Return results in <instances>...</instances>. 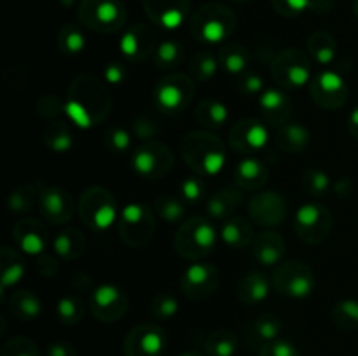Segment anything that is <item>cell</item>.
I'll list each match as a JSON object with an SVG mask.
<instances>
[{"mask_svg": "<svg viewBox=\"0 0 358 356\" xmlns=\"http://www.w3.org/2000/svg\"><path fill=\"white\" fill-rule=\"evenodd\" d=\"M110 108V93L98 77L84 73L70 82L69 96L65 101V115L77 128H94L107 119Z\"/></svg>", "mask_w": 358, "mask_h": 356, "instance_id": "6da1fadb", "label": "cell"}, {"mask_svg": "<svg viewBox=\"0 0 358 356\" xmlns=\"http://www.w3.org/2000/svg\"><path fill=\"white\" fill-rule=\"evenodd\" d=\"M180 156L196 175L217 177L226 164V147L210 129H199L182 138Z\"/></svg>", "mask_w": 358, "mask_h": 356, "instance_id": "7a4b0ae2", "label": "cell"}, {"mask_svg": "<svg viewBox=\"0 0 358 356\" xmlns=\"http://www.w3.org/2000/svg\"><path fill=\"white\" fill-rule=\"evenodd\" d=\"M236 14L220 2L199 6L189 17V34L203 44H220L236 30Z\"/></svg>", "mask_w": 358, "mask_h": 356, "instance_id": "3957f363", "label": "cell"}, {"mask_svg": "<svg viewBox=\"0 0 358 356\" xmlns=\"http://www.w3.org/2000/svg\"><path fill=\"white\" fill-rule=\"evenodd\" d=\"M217 237L219 234L210 220L205 216H192L180 223L173 237V244L182 258L199 262L215 250Z\"/></svg>", "mask_w": 358, "mask_h": 356, "instance_id": "277c9868", "label": "cell"}, {"mask_svg": "<svg viewBox=\"0 0 358 356\" xmlns=\"http://www.w3.org/2000/svg\"><path fill=\"white\" fill-rule=\"evenodd\" d=\"M77 212L87 229L93 232H105L117 220V201L110 191L93 185L83 191L77 202Z\"/></svg>", "mask_w": 358, "mask_h": 356, "instance_id": "5b68a950", "label": "cell"}, {"mask_svg": "<svg viewBox=\"0 0 358 356\" xmlns=\"http://www.w3.org/2000/svg\"><path fill=\"white\" fill-rule=\"evenodd\" d=\"M77 17L87 30L114 34L124 28L128 10L121 0H80Z\"/></svg>", "mask_w": 358, "mask_h": 356, "instance_id": "8992f818", "label": "cell"}, {"mask_svg": "<svg viewBox=\"0 0 358 356\" xmlns=\"http://www.w3.org/2000/svg\"><path fill=\"white\" fill-rule=\"evenodd\" d=\"M196 93L194 79L185 73H168L154 86V107L166 115H175L191 105Z\"/></svg>", "mask_w": 358, "mask_h": 356, "instance_id": "52a82bcc", "label": "cell"}, {"mask_svg": "<svg viewBox=\"0 0 358 356\" xmlns=\"http://www.w3.org/2000/svg\"><path fill=\"white\" fill-rule=\"evenodd\" d=\"M119 236L129 248H142L149 244L156 232L154 212L145 202H129L119 213Z\"/></svg>", "mask_w": 358, "mask_h": 356, "instance_id": "ba28073f", "label": "cell"}, {"mask_svg": "<svg viewBox=\"0 0 358 356\" xmlns=\"http://www.w3.org/2000/svg\"><path fill=\"white\" fill-rule=\"evenodd\" d=\"M271 285L282 295L290 299H306L315 290L313 269L303 260H287L275 267Z\"/></svg>", "mask_w": 358, "mask_h": 356, "instance_id": "9c48e42d", "label": "cell"}, {"mask_svg": "<svg viewBox=\"0 0 358 356\" xmlns=\"http://www.w3.org/2000/svg\"><path fill=\"white\" fill-rule=\"evenodd\" d=\"M271 75L283 89H297L311 82L310 54L297 47L283 49L271 63Z\"/></svg>", "mask_w": 358, "mask_h": 356, "instance_id": "30bf717a", "label": "cell"}, {"mask_svg": "<svg viewBox=\"0 0 358 356\" xmlns=\"http://www.w3.org/2000/svg\"><path fill=\"white\" fill-rule=\"evenodd\" d=\"M173 152L168 145L149 140L142 143L131 156V168L138 177L145 180H159L173 168Z\"/></svg>", "mask_w": 358, "mask_h": 356, "instance_id": "8fae6325", "label": "cell"}, {"mask_svg": "<svg viewBox=\"0 0 358 356\" xmlns=\"http://www.w3.org/2000/svg\"><path fill=\"white\" fill-rule=\"evenodd\" d=\"M294 230H296L297 237H299L303 243L311 244V246H318V244L327 241V237L331 236V212H329L325 206L317 205V202L303 205L296 213Z\"/></svg>", "mask_w": 358, "mask_h": 356, "instance_id": "7c38bea8", "label": "cell"}, {"mask_svg": "<svg viewBox=\"0 0 358 356\" xmlns=\"http://www.w3.org/2000/svg\"><path fill=\"white\" fill-rule=\"evenodd\" d=\"M129 309V297L121 286L105 285L96 286L90 297V311L94 320L101 323H115L122 320Z\"/></svg>", "mask_w": 358, "mask_h": 356, "instance_id": "4fadbf2b", "label": "cell"}, {"mask_svg": "<svg viewBox=\"0 0 358 356\" xmlns=\"http://www.w3.org/2000/svg\"><path fill=\"white\" fill-rule=\"evenodd\" d=\"M168 335L159 325L142 323L128 332L122 344L124 356H163Z\"/></svg>", "mask_w": 358, "mask_h": 356, "instance_id": "5bb4252c", "label": "cell"}, {"mask_svg": "<svg viewBox=\"0 0 358 356\" xmlns=\"http://www.w3.org/2000/svg\"><path fill=\"white\" fill-rule=\"evenodd\" d=\"M220 285V272L215 265L194 262L180 278L182 293L189 300H206L217 292Z\"/></svg>", "mask_w": 358, "mask_h": 356, "instance_id": "9a60e30c", "label": "cell"}, {"mask_svg": "<svg viewBox=\"0 0 358 356\" xmlns=\"http://www.w3.org/2000/svg\"><path fill=\"white\" fill-rule=\"evenodd\" d=\"M311 100L324 110H338L348 100V86L334 70H324L310 82Z\"/></svg>", "mask_w": 358, "mask_h": 356, "instance_id": "2e32d148", "label": "cell"}, {"mask_svg": "<svg viewBox=\"0 0 358 356\" xmlns=\"http://www.w3.org/2000/svg\"><path fill=\"white\" fill-rule=\"evenodd\" d=\"M289 206L285 198L276 191H261L252 195L248 202V215L252 222L261 227H278L285 222Z\"/></svg>", "mask_w": 358, "mask_h": 356, "instance_id": "e0dca14e", "label": "cell"}, {"mask_svg": "<svg viewBox=\"0 0 358 356\" xmlns=\"http://www.w3.org/2000/svg\"><path fill=\"white\" fill-rule=\"evenodd\" d=\"M229 145L238 154L261 152L269 142V131L261 119L245 117L234 122L229 129Z\"/></svg>", "mask_w": 358, "mask_h": 356, "instance_id": "ac0fdd59", "label": "cell"}, {"mask_svg": "<svg viewBox=\"0 0 358 356\" xmlns=\"http://www.w3.org/2000/svg\"><path fill=\"white\" fill-rule=\"evenodd\" d=\"M156 47V31H154V28L147 23H136L131 24L129 28H126L121 40H119V51H121L122 56L131 63L143 61V59L154 56Z\"/></svg>", "mask_w": 358, "mask_h": 356, "instance_id": "d6986e66", "label": "cell"}, {"mask_svg": "<svg viewBox=\"0 0 358 356\" xmlns=\"http://www.w3.org/2000/svg\"><path fill=\"white\" fill-rule=\"evenodd\" d=\"M149 20L164 30H177L189 17L191 0H142Z\"/></svg>", "mask_w": 358, "mask_h": 356, "instance_id": "ffe728a7", "label": "cell"}, {"mask_svg": "<svg viewBox=\"0 0 358 356\" xmlns=\"http://www.w3.org/2000/svg\"><path fill=\"white\" fill-rule=\"evenodd\" d=\"M38 208L42 218L51 225H65L73 215L72 195L62 187L44 185L38 195Z\"/></svg>", "mask_w": 358, "mask_h": 356, "instance_id": "44dd1931", "label": "cell"}, {"mask_svg": "<svg viewBox=\"0 0 358 356\" xmlns=\"http://www.w3.org/2000/svg\"><path fill=\"white\" fill-rule=\"evenodd\" d=\"M13 239L23 253L38 257L48 244V227L37 218L17 220L13 229Z\"/></svg>", "mask_w": 358, "mask_h": 356, "instance_id": "7402d4cb", "label": "cell"}, {"mask_svg": "<svg viewBox=\"0 0 358 356\" xmlns=\"http://www.w3.org/2000/svg\"><path fill=\"white\" fill-rule=\"evenodd\" d=\"M259 108H261L262 121L280 128L289 122L294 105L289 94L283 93L282 89H266L259 96Z\"/></svg>", "mask_w": 358, "mask_h": 356, "instance_id": "603a6c76", "label": "cell"}, {"mask_svg": "<svg viewBox=\"0 0 358 356\" xmlns=\"http://www.w3.org/2000/svg\"><path fill=\"white\" fill-rule=\"evenodd\" d=\"M285 255V239L276 230H264L257 234L252 243V257L266 267L278 265Z\"/></svg>", "mask_w": 358, "mask_h": 356, "instance_id": "cb8c5ba5", "label": "cell"}, {"mask_svg": "<svg viewBox=\"0 0 358 356\" xmlns=\"http://www.w3.org/2000/svg\"><path fill=\"white\" fill-rule=\"evenodd\" d=\"M268 166L255 157H247L234 168V181L241 191L257 192L268 184Z\"/></svg>", "mask_w": 358, "mask_h": 356, "instance_id": "d4e9b609", "label": "cell"}, {"mask_svg": "<svg viewBox=\"0 0 358 356\" xmlns=\"http://www.w3.org/2000/svg\"><path fill=\"white\" fill-rule=\"evenodd\" d=\"M220 241L231 250H243L254 243V225L245 216H231L220 225Z\"/></svg>", "mask_w": 358, "mask_h": 356, "instance_id": "484cf974", "label": "cell"}, {"mask_svg": "<svg viewBox=\"0 0 358 356\" xmlns=\"http://www.w3.org/2000/svg\"><path fill=\"white\" fill-rule=\"evenodd\" d=\"M269 290H271V285H269L268 278L262 272L250 271L241 276L238 281L236 297L245 306H257L268 299Z\"/></svg>", "mask_w": 358, "mask_h": 356, "instance_id": "4316f807", "label": "cell"}, {"mask_svg": "<svg viewBox=\"0 0 358 356\" xmlns=\"http://www.w3.org/2000/svg\"><path fill=\"white\" fill-rule=\"evenodd\" d=\"M311 143V133L306 126L299 122H285L280 126L275 135V145L282 152L299 154L306 150Z\"/></svg>", "mask_w": 358, "mask_h": 356, "instance_id": "83f0119b", "label": "cell"}, {"mask_svg": "<svg viewBox=\"0 0 358 356\" xmlns=\"http://www.w3.org/2000/svg\"><path fill=\"white\" fill-rule=\"evenodd\" d=\"M240 191V187L227 185V187H222L213 192L208 198V202H206V213H208L210 218L222 220V222L231 218L236 206L241 202Z\"/></svg>", "mask_w": 358, "mask_h": 356, "instance_id": "f1b7e54d", "label": "cell"}, {"mask_svg": "<svg viewBox=\"0 0 358 356\" xmlns=\"http://www.w3.org/2000/svg\"><path fill=\"white\" fill-rule=\"evenodd\" d=\"M306 52L318 65H331L338 54V40L325 30L313 31L306 40Z\"/></svg>", "mask_w": 358, "mask_h": 356, "instance_id": "f546056e", "label": "cell"}, {"mask_svg": "<svg viewBox=\"0 0 358 356\" xmlns=\"http://www.w3.org/2000/svg\"><path fill=\"white\" fill-rule=\"evenodd\" d=\"M9 311L16 320L34 321L42 314V300L31 290H14L9 297Z\"/></svg>", "mask_w": 358, "mask_h": 356, "instance_id": "4dcf8cb0", "label": "cell"}, {"mask_svg": "<svg viewBox=\"0 0 358 356\" xmlns=\"http://www.w3.org/2000/svg\"><path fill=\"white\" fill-rule=\"evenodd\" d=\"M52 248L62 260H77L86 251V237L77 227H69L55 237Z\"/></svg>", "mask_w": 358, "mask_h": 356, "instance_id": "1f68e13d", "label": "cell"}, {"mask_svg": "<svg viewBox=\"0 0 358 356\" xmlns=\"http://www.w3.org/2000/svg\"><path fill=\"white\" fill-rule=\"evenodd\" d=\"M0 267H2V288H13L23 279L27 272V264L21 253L14 248L3 246L0 251Z\"/></svg>", "mask_w": 358, "mask_h": 356, "instance_id": "d6a6232c", "label": "cell"}, {"mask_svg": "<svg viewBox=\"0 0 358 356\" xmlns=\"http://www.w3.org/2000/svg\"><path fill=\"white\" fill-rule=\"evenodd\" d=\"M203 348L210 356H234L240 348V339L229 328H217L206 335Z\"/></svg>", "mask_w": 358, "mask_h": 356, "instance_id": "836d02e7", "label": "cell"}, {"mask_svg": "<svg viewBox=\"0 0 358 356\" xmlns=\"http://www.w3.org/2000/svg\"><path fill=\"white\" fill-rule=\"evenodd\" d=\"M194 117L203 128L217 129L227 121L229 110H227V105L222 103V101L215 100V98H205V100L196 105Z\"/></svg>", "mask_w": 358, "mask_h": 356, "instance_id": "e575fe53", "label": "cell"}, {"mask_svg": "<svg viewBox=\"0 0 358 356\" xmlns=\"http://www.w3.org/2000/svg\"><path fill=\"white\" fill-rule=\"evenodd\" d=\"M42 140L49 150L58 154L69 152L73 147V133L63 119L48 122L44 131H42Z\"/></svg>", "mask_w": 358, "mask_h": 356, "instance_id": "d590c367", "label": "cell"}, {"mask_svg": "<svg viewBox=\"0 0 358 356\" xmlns=\"http://www.w3.org/2000/svg\"><path fill=\"white\" fill-rule=\"evenodd\" d=\"M219 63L227 73L231 75H241L247 72L248 63H250V54L245 45L238 44V42H227L220 47L219 51Z\"/></svg>", "mask_w": 358, "mask_h": 356, "instance_id": "8d00e7d4", "label": "cell"}, {"mask_svg": "<svg viewBox=\"0 0 358 356\" xmlns=\"http://www.w3.org/2000/svg\"><path fill=\"white\" fill-rule=\"evenodd\" d=\"M42 187H44V185H42L41 181L34 180L14 188L9 194V198H7L9 212L16 213V215H24V213H28L30 209H34L35 202H38V195H41Z\"/></svg>", "mask_w": 358, "mask_h": 356, "instance_id": "74e56055", "label": "cell"}, {"mask_svg": "<svg viewBox=\"0 0 358 356\" xmlns=\"http://www.w3.org/2000/svg\"><path fill=\"white\" fill-rule=\"evenodd\" d=\"M283 330V323L276 314L266 313L261 314L259 318H255L252 321V325L248 327V337L250 341L259 342V344H266V342H271L280 339V334Z\"/></svg>", "mask_w": 358, "mask_h": 356, "instance_id": "f35d334b", "label": "cell"}, {"mask_svg": "<svg viewBox=\"0 0 358 356\" xmlns=\"http://www.w3.org/2000/svg\"><path fill=\"white\" fill-rule=\"evenodd\" d=\"M56 45H58L59 52L65 56L80 54L86 49V37H84L83 28L72 23L63 24L56 37Z\"/></svg>", "mask_w": 358, "mask_h": 356, "instance_id": "ab89813d", "label": "cell"}, {"mask_svg": "<svg viewBox=\"0 0 358 356\" xmlns=\"http://www.w3.org/2000/svg\"><path fill=\"white\" fill-rule=\"evenodd\" d=\"M154 209H156L159 218H163L164 222L177 223L184 220L187 205H185V201L180 195L161 194L157 195L156 201H154Z\"/></svg>", "mask_w": 358, "mask_h": 356, "instance_id": "60d3db41", "label": "cell"}, {"mask_svg": "<svg viewBox=\"0 0 358 356\" xmlns=\"http://www.w3.org/2000/svg\"><path fill=\"white\" fill-rule=\"evenodd\" d=\"M152 59L157 70L177 68L184 61V47L177 40H163L157 44Z\"/></svg>", "mask_w": 358, "mask_h": 356, "instance_id": "b9f144b4", "label": "cell"}, {"mask_svg": "<svg viewBox=\"0 0 358 356\" xmlns=\"http://www.w3.org/2000/svg\"><path fill=\"white\" fill-rule=\"evenodd\" d=\"M84 314H86V304L76 295L62 297L56 304V316L63 325H69V327L80 323L84 320Z\"/></svg>", "mask_w": 358, "mask_h": 356, "instance_id": "7bdbcfd3", "label": "cell"}, {"mask_svg": "<svg viewBox=\"0 0 358 356\" xmlns=\"http://www.w3.org/2000/svg\"><path fill=\"white\" fill-rule=\"evenodd\" d=\"M331 318L336 327L341 328V330H358V300H339L332 307Z\"/></svg>", "mask_w": 358, "mask_h": 356, "instance_id": "ee69618b", "label": "cell"}, {"mask_svg": "<svg viewBox=\"0 0 358 356\" xmlns=\"http://www.w3.org/2000/svg\"><path fill=\"white\" fill-rule=\"evenodd\" d=\"M219 65V58H215L212 52L199 51L192 56L189 70H191V77L194 80H198V82H208L210 79L215 77Z\"/></svg>", "mask_w": 358, "mask_h": 356, "instance_id": "f6af8a7d", "label": "cell"}, {"mask_svg": "<svg viewBox=\"0 0 358 356\" xmlns=\"http://www.w3.org/2000/svg\"><path fill=\"white\" fill-rule=\"evenodd\" d=\"M180 311V304H178V299L170 292H157L154 295L152 304H150V313L156 320L166 321L175 318Z\"/></svg>", "mask_w": 358, "mask_h": 356, "instance_id": "bcb514c9", "label": "cell"}, {"mask_svg": "<svg viewBox=\"0 0 358 356\" xmlns=\"http://www.w3.org/2000/svg\"><path fill=\"white\" fill-rule=\"evenodd\" d=\"M301 184L308 194L320 198V195L327 194L329 188H331V178L325 171L318 170V168H310V170L304 171Z\"/></svg>", "mask_w": 358, "mask_h": 356, "instance_id": "7dc6e473", "label": "cell"}, {"mask_svg": "<svg viewBox=\"0 0 358 356\" xmlns=\"http://www.w3.org/2000/svg\"><path fill=\"white\" fill-rule=\"evenodd\" d=\"M206 194V184L201 175H189L180 181V198L185 205H198Z\"/></svg>", "mask_w": 358, "mask_h": 356, "instance_id": "c3c4849f", "label": "cell"}, {"mask_svg": "<svg viewBox=\"0 0 358 356\" xmlns=\"http://www.w3.org/2000/svg\"><path fill=\"white\" fill-rule=\"evenodd\" d=\"M103 143L105 149L110 150L114 154H124L128 152L129 147H131V135H129L128 129L119 128H108L103 135Z\"/></svg>", "mask_w": 358, "mask_h": 356, "instance_id": "681fc988", "label": "cell"}, {"mask_svg": "<svg viewBox=\"0 0 358 356\" xmlns=\"http://www.w3.org/2000/svg\"><path fill=\"white\" fill-rule=\"evenodd\" d=\"M0 356H41V351L31 339L13 337L3 342Z\"/></svg>", "mask_w": 358, "mask_h": 356, "instance_id": "f907efd6", "label": "cell"}, {"mask_svg": "<svg viewBox=\"0 0 358 356\" xmlns=\"http://www.w3.org/2000/svg\"><path fill=\"white\" fill-rule=\"evenodd\" d=\"M37 112L48 122L56 121V119H62V114H65V101H62L55 94H45L38 98Z\"/></svg>", "mask_w": 358, "mask_h": 356, "instance_id": "816d5d0a", "label": "cell"}, {"mask_svg": "<svg viewBox=\"0 0 358 356\" xmlns=\"http://www.w3.org/2000/svg\"><path fill=\"white\" fill-rule=\"evenodd\" d=\"M271 6L280 16L297 17L313 9V0H271Z\"/></svg>", "mask_w": 358, "mask_h": 356, "instance_id": "f5cc1de1", "label": "cell"}, {"mask_svg": "<svg viewBox=\"0 0 358 356\" xmlns=\"http://www.w3.org/2000/svg\"><path fill=\"white\" fill-rule=\"evenodd\" d=\"M236 86L238 89H240V93L245 94V96H255V94L261 96V94L266 91L264 80H262V77L255 72L241 73V75L238 77Z\"/></svg>", "mask_w": 358, "mask_h": 356, "instance_id": "db71d44e", "label": "cell"}, {"mask_svg": "<svg viewBox=\"0 0 358 356\" xmlns=\"http://www.w3.org/2000/svg\"><path fill=\"white\" fill-rule=\"evenodd\" d=\"M259 356H299L296 346L285 339H276V341L266 342L259 349Z\"/></svg>", "mask_w": 358, "mask_h": 356, "instance_id": "11a10c76", "label": "cell"}, {"mask_svg": "<svg viewBox=\"0 0 358 356\" xmlns=\"http://www.w3.org/2000/svg\"><path fill=\"white\" fill-rule=\"evenodd\" d=\"M159 131V126L149 115L142 114L135 119L133 122V135L138 140H143V142H149V140H154V136Z\"/></svg>", "mask_w": 358, "mask_h": 356, "instance_id": "9f6ffc18", "label": "cell"}, {"mask_svg": "<svg viewBox=\"0 0 358 356\" xmlns=\"http://www.w3.org/2000/svg\"><path fill=\"white\" fill-rule=\"evenodd\" d=\"M128 75V68H126L124 63L121 61H112L105 66L103 70V79L107 80L108 84H121L122 80Z\"/></svg>", "mask_w": 358, "mask_h": 356, "instance_id": "6f0895ef", "label": "cell"}, {"mask_svg": "<svg viewBox=\"0 0 358 356\" xmlns=\"http://www.w3.org/2000/svg\"><path fill=\"white\" fill-rule=\"evenodd\" d=\"M35 269L41 276L44 278H52L58 272V258L52 257V255H38L37 262H35Z\"/></svg>", "mask_w": 358, "mask_h": 356, "instance_id": "680465c9", "label": "cell"}, {"mask_svg": "<svg viewBox=\"0 0 358 356\" xmlns=\"http://www.w3.org/2000/svg\"><path fill=\"white\" fill-rule=\"evenodd\" d=\"M45 356H77V349L69 341H55L45 348Z\"/></svg>", "mask_w": 358, "mask_h": 356, "instance_id": "91938a15", "label": "cell"}, {"mask_svg": "<svg viewBox=\"0 0 358 356\" xmlns=\"http://www.w3.org/2000/svg\"><path fill=\"white\" fill-rule=\"evenodd\" d=\"M348 131L358 142V107L353 108L348 115Z\"/></svg>", "mask_w": 358, "mask_h": 356, "instance_id": "94428289", "label": "cell"}, {"mask_svg": "<svg viewBox=\"0 0 358 356\" xmlns=\"http://www.w3.org/2000/svg\"><path fill=\"white\" fill-rule=\"evenodd\" d=\"M334 191L338 192V195H341V198H343V195H348L350 191H352V180H350L348 177L341 178V180L336 184Z\"/></svg>", "mask_w": 358, "mask_h": 356, "instance_id": "6125c7cd", "label": "cell"}, {"mask_svg": "<svg viewBox=\"0 0 358 356\" xmlns=\"http://www.w3.org/2000/svg\"><path fill=\"white\" fill-rule=\"evenodd\" d=\"M178 356H203L201 353H198V351H185V353H182V355H178Z\"/></svg>", "mask_w": 358, "mask_h": 356, "instance_id": "be15d7a7", "label": "cell"}, {"mask_svg": "<svg viewBox=\"0 0 358 356\" xmlns=\"http://www.w3.org/2000/svg\"><path fill=\"white\" fill-rule=\"evenodd\" d=\"M59 3H62L63 7H70V6H73V3H76V0H59Z\"/></svg>", "mask_w": 358, "mask_h": 356, "instance_id": "e7e4bbea", "label": "cell"}, {"mask_svg": "<svg viewBox=\"0 0 358 356\" xmlns=\"http://www.w3.org/2000/svg\"><path fill=\"white\" fill-rule=\"evenodd\" d=\"M353 13H355V16L358 17V0L353 2Z\"/></svg>", "mask_w": 358, "mask_h": 356, "instance_id": "03108f58", "label": "cell"}, {"mask_svg": "<svg viewBox=\"0 0 358 356\" xmlns=\"http://www.w3.org/2000/svg\"><path fill=\"white\" fill-rule=\"evenodd\" d=\"M231 2H236V3H245V2H248V0H231Z\"/></svg>", "mask_w": 358, "mask_h": 356, "instance_id": "003e7915", "label": "cell"}]
</instances>
